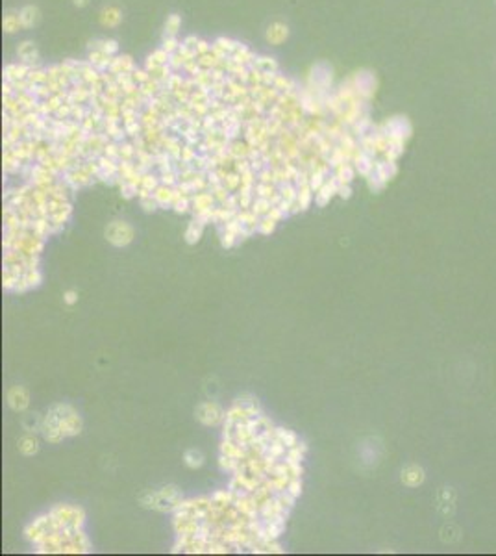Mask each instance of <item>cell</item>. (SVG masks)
<instances>
[{
  "label": "cell",
  "mask_w": 496,
  "mask_h": 556,
  "mask_svg": "<svg viewBox=\"0 0 496 556\" xmlns=\"http://www.w3.org/2000/svg\"><path fill=\"white\" fill-rule=\"evenodd\" d=\"M402 480H404L407 486H418V484L424 480V471L417 466H409L404 469V473H402Z\"/></svg>",
  "instance_id": "obj_1"
},
{
  "label": "cell",
  "mask_w": 496,
  "mask_h": 556,
  "mask_svg": "<svg viewBox=\"0 0 496 556\" xmlns=\"http://www.w3.org/2000/svg\"><path fill=\"white\" fill-rule=\"evenodd\" d=\"M74 2H76V4H78V6H84L85 2H87V0H74Z\"/></svg>",
  "instance_id": "obj_5"
},
{
  "label": "cell",
  "mask_w": 496,
  "mask_h": 556,
  "mask_svg": "<svg viewBox=\"0 0 496 556\" xmlns=\"http://www.w3.org/2000/svg\"><path fill=\"white\" fill-rule=\"evenodd\" d=\"M119 21H121V15H119L117 10H113V8L104 10V13H102V22H104V24H107V26H115Z\"/></svg>",
  "instance_id": "obj_4"
},
{
  "label": "cell",
  "mask_w": 496,
  "mask_h": 556,
  "mask_svg": "<svg viewBox=\"0 0 496 556\" xmlns=\"http://www.w3.org/2000/svg\"><path fill=\"white\" fill-rule=\"evenodd\" d=\"M37 10L35 8H32V6H28V8H24L23 13L19 15V19H21V22L23 24H26V26H32L35 21H37Z\"/></svg>",
  "instance_id": "obj_3"
},
{
  "label": "cell",
  "mask_w": 496,
  "mask_h": 556,
  "mask_svg": "<svg viewBox=\"0 0 496 556\" xmlns=\"http://www.w3.org/2000/svg\"><path fill=\"white\" fill-rule=\"evenodd\" d=\"M287 37V28L284 26V24H280V22H276V24H272V26L268 28V32H267V39L270 41V43H282L284 39Z\"/></svg>",
  "instance_id": "obj_2"
}]
</instances>
